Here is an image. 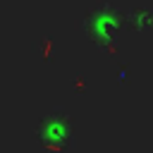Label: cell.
Returning a JSON list of instances; mask_svg holds the SVG:
<instances>
[{"label": "cell", "mask_w": 153, "mask_h": 153, "mask_svg": "<svg viewBox=\"0 0 153 153\" xmlns=\"http://www.w3.org/2000/svg\"><path fill=\"white\" fill-rule=\"evenodd\" d=\"M127 29V12H117L112 7H96L84 19V31L91 41L100 45H110L117 41V33Z\"/></svg>", "instance_id": "obj_1"}, {"label": "cell", "mask_w": 153, "mask_h": 153, "mask_svg": "<svg viewBox=\"0 0 153 153\" xmlns=\"http://www.w3.org/2000/svg\"><path fill=\"white\" fill-rule=\"evenodd\" d=\"M69 120L65 115H48L43 122H41V129H38V136L43 141L45 148H62L67 141H69Z\"/></svg>", "instance_id": "obj_2"}]
</instances>
